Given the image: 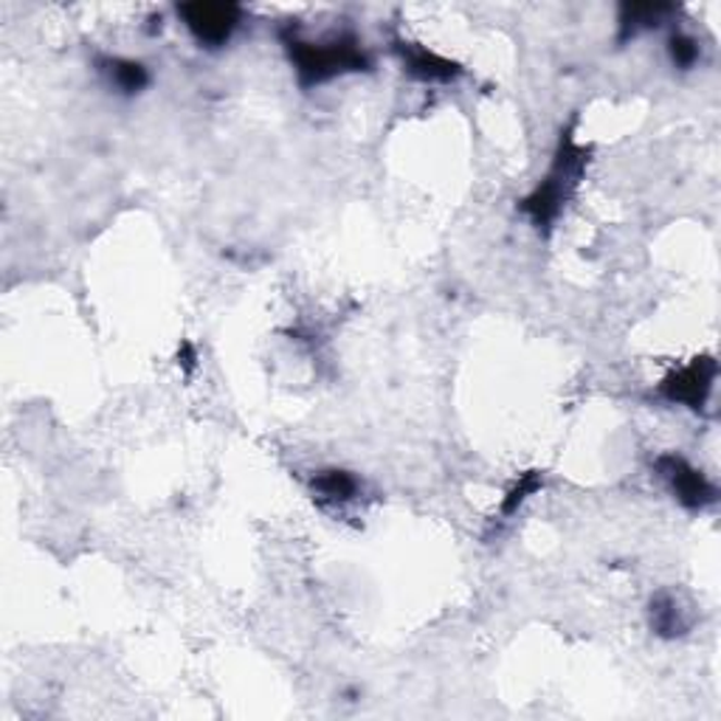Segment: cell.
Returning <instances> with one entry per match:
<instances>
[{
	"mask_svg": "<svg viewBox=\"0 0 721 721\" xmlns=\"http://www.w3.org/2000/svg\"><path fill=\"white\" fill-rule=\"evenodd\" d=\"M589 156L592 147L577 141L575 119H572V124H567L561 138H558V150L556 159H552L550 172L544 175L542 184H538L527 198L519 200V209L527 214L533 226L542 228V232H550L552 223L558 221V214H561L563 207L570 203L572 192H575L581 178H584Z\"/></svg>",
	"mask_w": 721,
	"mask_h": 721,
	"instance_id": "6da1fadb",
	"label": "cell"
},
{
	"mask_svg": "<svg viewBox=\"0 0 721 721\" xmlns=\"http://www.w3.org/2000/svg\"><path fill=\"white\" fill-rule=\"evenodd\" d=\"M285 46L304 88L327 83L338 74L370 69V57L364 54L356 37H336L331 42H304L290 37Z\"/></svg>",
	"mask_w": 721,
	"mask_h": 721,
	"instance_id": "7a4b0ae2",
	"label": "cell"
},
{
	"mask_svg": "<svg viewBox=\"0 0 721 721\" xmlns=\"http://www.w3.org/2000/svg\"><path fill=\"white\" fill-rule=\"evenodd\" d=\"M178 14L181 21L186 23V28H189V35L203 49L226 46L243 17L237 3H184V7H178Z\"/></svg>",
	"mask_w": 721,
	"mask_h": 721,
	"instance_id": "3957f363",
	"label": "cell"
},
{
	"mask_svg": "<svg viewBox=\"0 0 721 721\" xmlns=\"http://www.w3.org/2000/svg\"><path fill=\"white\" fill-rule=\"evenodd\" d=\"M716 372H719V366H716V361L710 356L694 358V361H691L687 366L671 372V375H668V378L660 384V391L666 395L668 400H671V403H682V406H687V409L699 412L701 406L708 403V395H710V389H713Z\"/></svg>",
	"mask_w": 721,
	"mask_h": 721,
	"instance_id": "277c9868",
	"label": "cell"
},
{
	"mask_svg": "<svg viewBox=\"0 0 721 721\" xmlns=\"http://www.w3.org/2000/svg\"><path fill=\"white\" fill-rule=\"evenodd\" d=\"M657 471L662 474V480L671 485L673 496L691 510H701L713 505L716 501V488L708 482V476L696 471L694 465L676 453H666L657 460Z\"/></svg>",
	"mask_w": 721,
	"mask_h": 721,
	"instance_id": "5b68a950",
	"label": "cell"
},
{
	"mask_svg": "<svg viewBox=\"0 0 721 721\" xmlns=\"http://www.w3.org/2000/svg\"><path fill=\"white\" fill-rule=\"evenodd\" d=\"M400 57H403L406 71L420 79V83H451L462 74V69L448 57H440L437 51H428L414 42H400Z\"/></svg>",
	"mask_w": 721,
	"mask_h": 721,
	"instance_id": "8992f818",
	"label": "cell"
},
{
	"mask_svg": "<svg viewBox=\"0 0 721 721\" xmlns=\"http://www.w3.org/2000/svg\"><path fill=\"white\" fill-rule=\"evenodd\" d=\"M671 12L673 7H668V3H625L620 9V42L632 40L646 28L660 26L662 17Z\"/></svg>",
	"mask_w": 721,
	"mask_h": 721,
	"instance_id": "52a82bcc",
	"label": "cell"
},
{
	"mask_svg": "<svg viewBox=\"0 0 721 721\" xmlns=\"http://www.w3.org/2000/svg\"><path fill=\"white\" fill-rule=\"evenodd\" d=\"M102 74L111 79V85L127 97L141 94L150 85V71L145 69V62L136 60H102Z\"/></svg>",
	"mask_w": 721,
	"mask_h": 721,
	"instance_id": "ba28073f",
	"label": "cell"
},
{
	"mask_svg": "<svg viewBox=\"0 0 721 721\" xmlns=\"http://www.w3.org/2000/svg\"><path fill=\"white\" fill-rule=\"evenodd\" d=\"M648 614H651V629L660 637H680V634L687 632V623L685 618H682V609L676 606V600L671 598V595H657V598L651 600V609H648Z\"/></svg>",
	"mask_w": 721,
	"mask_h": 721,
	"instance_id": "9c48e42d",
	"label": "cell"
},
{
	"mask_svg": "<svg viewBox=\"0 0 721 721\" xmlns=\"http://www.w3.org/2000/svg\"><path fill=\"white\" fill-rule=\"evenodd\" d=\"M313 494H319L327 501H350L358 494V480L350 471H341V468L319 471L313 476Z\"/></svg>",
	"mask_w": 721,
	"mask_h": 721,
	"instance_id": "30bf717a",
	"label": "cell"
},
{
	"mask_svg": "<svg viewBox=\"0 0 721 721\" xmlns=\"http://www.w3.org/2000/svg\"><path fill=\"white\" fill-rule=\"evenodd\" d=\"M542 485L544 476L538 474V471H527V474L519 476V482H515L513 488L508 490V496H505V501H501V515H513L530 496L536 494V490H542Z\"/></svg>",
	"mask_w": 721,
	"mask_h": 721,
	"instance_id": "8fae6325",
	"label": "cell"
},
{
	"mask_svg": "<svg viewBox=\"0 0 721 721\" xmlns=\"http://www.w3.org/2000/svg\"><path fill=\"white\" fill-rule=\"evenodd\" d=\"M668 51H671L673 65L682 71L694 69L696 60H699V42L687 35H673L671 42H668Z\"/></svg>",
	"mask_w": 721,
	"mask_h": 721,
	"instance_id": "7c38bea8",
	"label": "cell"
}]
</instances>
